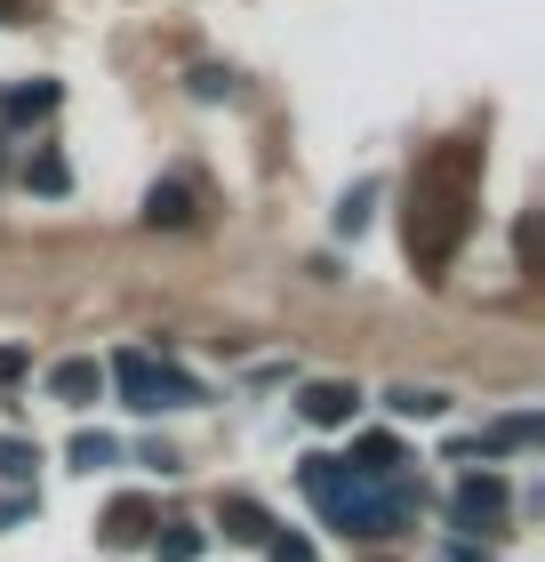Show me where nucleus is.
Listing matches in <instances>:
<instances>
[{
	"instance_id": "obj_22",
	"label": "nucleus",
	"mask_w": 545,
	"mask_h": 562,
	"mask_svg": "<svg viewBox=\"0 0 545 562\" xmlns=\"http://www.w3.org/2000/svg\"><path fill=\"white\" fill-rule=\"evenodd\" d=\"M24 515H33V498H0V530H9V522H24Z\"/></svg>"
},
{
	"instance_id": "obj_4",
	"label": "nucleus",
	"mask_w": 545,
	"mask_h": 562,
	"mask_svg": "<svg viewBox=\"0 0 545 562\" xmlns=\"http://www.w3.org/2000/svg\"><path fill=\"white\" fill-rule=\"evenodd\" d=\"M506 474H489V467H474L457 482V498H450V522L465 530V539H474V530H498V515H506Z\"/></svg>"
},
{
	"instance_id": "obj_17",
	"label": "nucleus",
	"mask_w": 545,
	"mask_h": 562,
	"mask_svg": "<svg viewBox=\"0 0 545 562\" xmlns=\"http://www.w3.org/2000/svg\"><path fill=\"white\" fill-rule=\"evenodd\" d=\"M24 186H33V193H65V186H72V169L57 161V153H41V161L24 169Z\"/></svg>"
},
{
	"instance_id": "obj_15",
	"label": "nucleus",
	"mask_w": 545,
	"mask_h": 562,
	"mask_svg": "<svg viewBox=\"0 0 545 562\" xmlns=\"http://www.w3.org/2000/svg\"><path fill=\"white\" fill-rule=\"evenodd\" d=\"M113 458H121L113 434H72V467H81V474H105Z\"/></svg>"
},
{
	"instance_id": "obj_9",
	"label": "nucleus",
	"mask_w": 545,
	"mask_h": 562,
	"mask_svg": "<svg viewBox=\"0 0 545 562\" xmlns=\"http://www.w3.org/2000/svg\"><path fill=\"white\" fill-rule=\"evenodd\" d=\"M225 539H241V547H265L273 539V515H265V506H257V498H225Z\"/></svg>"
},
{
	"instance_id": "obj_7",
	"label": "nucleus",
	"mask_w": 545,
	"mask_h": 562,
	"mask_svg": "<svg viewBox=\"0 0 545 562\" xmlns=\"http://www.w3.org/2000/svg\"><path fill=\"white\" fill-rule=\"evenodd\" d=\"M96 530H105V547H145V539H152L161 522H152V498H113V506H105V522H96Z\"/></svg>"
},
{
	"instance_id": "obj_2",
	"label": "nucleus",
	"mask_w": 545,
	"mask_h": 562,
	"mask_svg": "<svg viewBox=\"0 0 545 562\" xmlns=\"http://www.w3.org/2000/svg\"><path fill=\"white\" fill-rule=\"evenodd\" d=\"M409 249L425 266H441L465 234V201H474V145H441L418 161V186H409Z\"/></svg>"
},
{
	"instance_id": "obj_5",
	"label": "nucleus",
	"mask_w": 545,
	"mask_h": 562,
	"mask_svg": "<svg viewBox=\"0 0 545 562\" xmlns=\"http://www.w3.org/2000/svg\"><path fill=\"white\" fill-rule=\"evenodd\" d=\"M96 394H105V362H89V353H72V362L48 370V402H65V411H89Z\"/></svg>"
},
{
	"instance_id": "obj_10",
	"label": "nucleus",
	"mask_w": 545,
	"mask_h": 562,
	"mask_svg": "<svg viewBox=\"0 0 545 562\" xmlns=\"http://www.w3.org/2000/svg\"><path fill=\"white\" fill-rule=\"evenodd\" d=\"M41 113H57V81H33V89L0 97V121H9V130H16V121H41Z\"/></svg>"
},
{
	"instance_id": "obj_16",
	"label": "nucleus",
	"mask_w": 545,
	"mask_h": 562,
	"mask_svg": "<svg viewBox=\"0 0 545 562\" xmlns=\"http://www.w3.org/2000/svg\"><path fill=\"white\" fill-rule=\"evenodd\" d=\"M370 201H377V186H353L337 201V234H361V225H370Z\"/></svg>"
},
{
	"instance_id": "obj_19",
	"label": "nucleus",
	"mask_w": 545,
	"mask_h": 562,
	"mask_svg": "<svg viewBox=\"0 0 545 562\" xmlns=\"http://www.w3.org/2000/svg\"><path fill=\"white\" fill-rule=\"evenodd\" d=\"M193 97H209V105H217V97H232V72H217V65H201V72H193Z\"/></svg>"
},
{
	"instance_id": "obj_3",
	"label": "nucleus",
	"mask_w": 545,
	"mask_h": 562,
	"mask_svg": "<svg viewBox=\"0 0 545 562\" xmlns=\"http://www.w3.org/2000/svg\"><path fill=\"white\" fill-rule=\"evenodd\" d=\"M105 378L121 386V402L128 411H145V418H161V411H193L201 402V386L177 362H161V353H145V346H128V353H113L105 362Z\"/></svg>"
},
{
	"instance_id": "obj_1",
	"label": "nucleus",
	"mask_w": 545,
	"mask_h": 562,
	"mask_svg": "<svg viewBox=\"0 0 545 562\" xmlns=\"http://www.w3.org/2000/svg\"><path fill=\"white\" fill-rule=\"evenodd\" d=\"M297 482H305V498L321 506V522L345 530V539H394L409 522V491H385V482L353 474L345 458H305Z\"/></svg>"
},
{
	"instance_id": "obj_11",
	"label": "nucleus",
	"mask_w": 545,
	"mask_h": 562,
	"mask_svg": "<svg viewBox=\"0 0 545 562\" xmlns=\"http://www.w3.org/2000/svg\"><path fill=\"white\" fill-rule=\"evenodd\" d=\"M385 411H394V418H441V411H450V394H441V386H394V394H385Z\"/></svg>"
},
{
	"instance_id": "obj_14",
	"label": "nucleus",
	"mask_w": 545,
	"mask_h": 562,
	"mask_svg": "<svg viewBox=\"0 0 545 562\" xmlns=\"http://www.w3.org/2000/svg\"><path fill=\"white\" fill-rule=\"evenodd\" d=\"M145 217H152V225H185V217H193V193H185V186H152V193H145Z\"/></svg>"
},
{
	"instance_id": "obj_23",
	"label": "nucleus",
	"mask_w": 545,
	"mask_h": 562,
	"mask_svg": "<svg viewBox=\"0 0 545 562\" xmlns=\"http://www.w3.org/2000/svg\"><path fill=\"white\" fill-rule=\"evenodd\" d=\"M450 562H489V554H481L474 539H457V547H450Z\"/></svg>"
},
{
	"instance_id": "obj_8",
	"label": "nucleus",
	"mask_w": 545,
	"mask_h": 562,
	"mask_svg": "<svg viewBox=\"0 0 545 562\" xmlns=\"http://www.w3.org/2000/svg\"><path fill=\"white\" fill-rule=\"evenodd\" d=\"M401 467H409V458H401L394 434H361V442H353V474L385 482V491H401Z\"/></svg>"
},
{
	"instance_id": "obj_20",
	"label": "nucleus",
	"mask_w": 545,
	"mask_h": 562,
	"mask_svg": "<svg viewBox=\"0 0 545 562\" xmlns=\"http://www.w3.org/2000/svg\"><path fill=\"white\" fill-rule=\"evenodd\" d=\"M265 547H273V562H314V547H305V539H297V530H273V539H265Z\"/></svg>"
},
{
	"instance_id": "obj_6",
	"label": "nucleus",
	"mask_w": 545,
	"mask_h": 562,
	"mask_svg": "<svg viewBox=\"0 0 545 562\" xmlns=\"http://www.w3.org/2000/svg\"><path fill=\"white\" fill-rule=\"evenodd\" d=\"M297 411L314 418V426H353V411H361V386H345V378H314V386L297 394Z\"/></svg>"
},
{
	"instance_id": "obj_18",
	"label": "nucleus",
	"mask_w": 545,
	"mask_h": 562,
	"mask_svg": "<svg viewBox=\"0 0 545 562\" xmlns=\"http://www.w3.org/2000/svg\"><path fill=\"white\" fill-rule=\"evenodd\" d=\"M530 434H537V418L522 411V418H506V426H489V434H481V450H522V442H530Z\"/></svg>"
},
{
	"instance_id": "obj_12",
	"label": "nucleus",
	"mask_w": 545,
	"mask_h": 562,
	"mask_svg": "<svg viewBox=\"0 0 545 562\" xmlns=\"http://www.w3.org/2000/svg\"><path fill=\"white\" fill-rule=\"evenodd\" d=\"M201 547H209V539H201L193 522H169V530H152V562H201Z\"/></svg>"
},
{
	"instance_id": "obj_13",
	"label": "nucleus",
	"mask_w": 545,
	"mask_h": 562,
	"mask_svg": "<svg viewBox=\"0 0 545 562\" xmlns=\"http://www.w3.org/2000/svg\"><path fill=\"white\" fill-rule=\"evenodd\" d=\"M41 467V442H24V434H0V482H33Z\"/></svg>"
},
{
	"instance_id": "obj_21",
	"label": "nucleus",
	"mask_w": 545,
	"mask_h": 562,
	"mask_svg": "<svg viewBox=\"0 0 545 562\" xmlns=\"http://www.w3.org/2000/svg\"><path fill=\"white\" fill-rule=\"evenodd\" d=\"M24 370H33V353H24V346H0V386H16Z\"/></svg>"
}]
</instances>
